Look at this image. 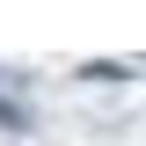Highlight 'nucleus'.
Returning a JSON list of instances; mask_svg holds the SVG:
<instances>
[{"label": "nucleus", "instance_id": "obj_1", "mask_svg": "<svg viewBox=\"0 0 146 146\" xmlns=\"http://www.w3.org/2000/svg\"><path fill=\"white\" fill-rule=\"evenodd\" d=\"M22 124H29V110H22L15 95H0V131H22Z\"/></svg>", "mask_w": 146, "mask_h": 146}]
</instances>
